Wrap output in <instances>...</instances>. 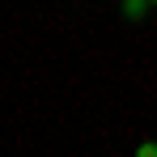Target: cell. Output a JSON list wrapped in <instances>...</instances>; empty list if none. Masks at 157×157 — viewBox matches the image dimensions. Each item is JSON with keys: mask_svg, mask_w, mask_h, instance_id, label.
Masks as SVG:
<instances>
[{"mask_svg": "<svg viewBox=\"0 0 157 157\" xmlns=\"http://www.w3.org/2000/svg\"><path fill=\"white\" fill-rule=\"evenodd\" d=\"M149 4H157V0H149Z\"/></svg>", "mask_w": 157, "mask_h": 157, "instance_id": "obj_3", "label": "cell"}, {"mask_svg": "<svg viewBox=\"0 0 157 157\" xmlns=\"http://www.w3.org/2000/svg\"><path fill=\"white\" fill-rule=\"evenodd\" d=\"M144 4H149V0H128V4H123V13H128V17H140V13H144Z\"/></svg>", "mask_w": 157, "mask_h": 157, "instance_id": "obj_1", "label": "cell"}, {"mask_svg": "<svg viewBox=\"0 0 157 157\" xmlns=\"http://www.w3.org/2000/svg\"><path fill=\"white\" fill-rule=\"evenodd\" d=\"M136 153H140V157H157V144H140Z\"/></svg>", "mask_w": 157, "mask_h": 157, "instance_id": "obj_2", "label": "cell"}]
</instances>
